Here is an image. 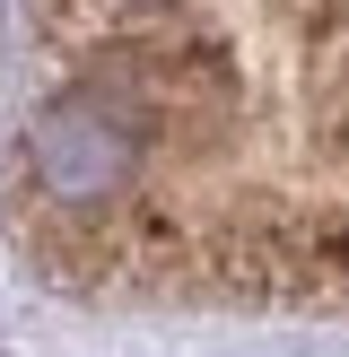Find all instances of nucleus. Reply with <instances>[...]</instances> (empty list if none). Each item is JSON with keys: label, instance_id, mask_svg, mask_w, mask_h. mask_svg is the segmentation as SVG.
Instances as JSON below:
<instances>
[{"label": "nucleus", "instance_id": "obj_1", "mask_svg": "<svg viewBox=\"0 0 349 357\" xmlns=\"http://www.w3.org/2000/svg\"><path fill=\"white\" fill-rule=\"evenodd\" d=\"M0 227L70 296L349 305V0H17Z\"/></svg>", "mask_w": 349, "mask_h": 357}]
</instances>
